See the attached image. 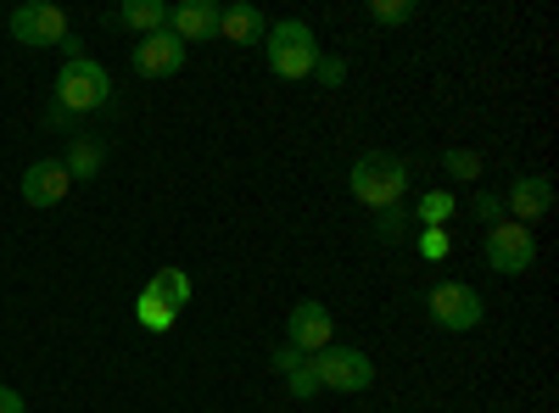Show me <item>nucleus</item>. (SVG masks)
<instances>
[{"instance_id": "obj_9", "label": "nucleus", "mask_w": 559, "mask_h": 413, "mask_svg": "<svg viewBox=\"0 0 559 413\" xmlns=\"http://www.w3.org/2000/svg\"><path fill=\"white\" fill-rule=\"evenodd\" d=\"M503 212H509V223H537V218H548L554 212V179H543V173H521L515 185L503 191Z\"/></svg>"}, {"instance_id": "obj_25", "label": "nucleus", "mask_w": 559, "mask_h": 413, "mask_svg": "<svg viewBox=\"0 0 559 413\" xmlns=\"http://www.w3.org/2000/svg\"><path fill=\"white\" fill-rule=\"evenodd\" d=\"M313 78H319L324 89H336V84L347 78V62H342V57H324V51H319V62H313Z\"/></svg>"}, {"instance_id": "obj_23", "label": "nucleus", "mask_w": 559, "mask_h": 413, "mask_svg": "<svg viewBox=\"0 0 559 413\" xmlns=\"http://www.w3.org/2000/svg\"><path fill=\"white\" fill-rule=\"evenodd\" d=\"M286 391L297 397V402H308V397H319V380H313V363L302 357L297 369H286Z\"/></svg>"}, {"instance_id": "obj_16", "label": "nucleus", "mask_w": 559, "mask_h": 413, "mask_svg": "<svg viewBox=\"0 0 559 413\" xmlns=\"http://www.w3.org/2000/svg\"><path fill=\"white\" fill-rule=\"evenodd\" d=\"M453 212H459V196H453V191H426V196L414 202V212H408V218H414L419 229H448V218H453Z\"/></svg>"}, {"instance_id": "obj_2", "label": "nucleus", "mask_w": 559, "mask_h": 413, "mask_svg": "<svg viewBox=\"0 0 559 413\" xmlns=\"http://www.w3.org/2000/svg\"><path fill=\"white\" fill-rule=\"evenodd\" d=\"M263 62H269L274 78H292V84L313 78V62H319V39H313V28H308L302 17L274 23V28L263 34Z\"/></svg>"}, {"instance_id": "obj_17", "label": "nucleus", "mask_w": 559, "mask_h": 413, "mask_svg": "<svg viewBox=\"0 0 559 413\" xmlns=\"http://www.w3.org/2000/svg\"><path fill=\"white\" fill-rule=\"evenodd\" d=\"M62 168H68V179H79V185H84V179H96V173H102V146H96V141H84V134H79V141H73V151L62 157Z\"/></svg>"}, {"instance_id": "obj_8", "label": "nucleus", "mask_w": 559, "mask_h": 413, "mask_svg": "<svg viewBox=\"0 0 559 413\" xmlns=\"http://www.w3.org/2000/svg\"><path fill=\"white\" fill-rule=\"evenodd\" d=\"M12 39H17V45H34V51H45V45H62V39H68V12L51 7V0H28V7L12 12Z\"/></svg>"}, {"instance_id": "obj_21", "label": "nucleus", "mask_w": 559, "mask_h": 413, "mask_svg": "<svg viewBox=\"0 0 559 413\" xmlns=\"http://www.w3.org/2000/svg\"><path fill=\"white\" fill-rule=\"evenodd\" d=\"M408 223H414V218H408L403 202H397V207H381V212H376V235H381V241H403Z\"/></svg>"}, {"instance_id": "obj_3", "label": "nucleus", "mask_w": 559, "mask_h": 413, "mask_svg": "<svg viewBox=\"0 0 559 413\" xmlns=\"http://www.w3.org/2000/svg\"><path fill=\"white\" fill-rule=\"evenodd\" d=\"M107 101H112V73L102 62H90V57L62 62V73H57V112L84 118V112H102Z\"/></svg>"}, {"instance_id": "obj_18", "label": "nucleus", "mask_w": 559, "mask_h": 413, "mask_svg": "<svg viewBox=\"0 0 559 413\" xmlns=\"http://www.w3.org/2000/svg\"><path fill=\"white\" fill-rule=\"evenodd\" d=\"M152 291H157L168 307H185V302H191V274H185V268H157V274H152Z\"/></svg>"}, {"instance_id": "obj_1", "label": "nucleus", "mask_w": 559, "mask_h": 413, "mask_svg": "<svg viewBox=\"0 0 559 413\" xmlns=\"http://www.w3.org/2000/svg\"><path fill=\"white\" fill-rule=\"evenodd\" d=\"M347 191H353V202H364L369 212L397 207V202L408 196V162L392 157V151H364V157L347 168Z\"/></svg>"}, {"instance_id": "obj_5", "label": "nucleus", "mask_w": 559, "mask_h": 413, "mask_svg": "<svg viewBox=\"0 0 559 413\" xmlns=\"http://www.w3.org/2000/svg\"><path fill=\"white\" fill-rule=\"evenodd\" d=\"M313 363V380H319V391H369L376 386V363H369V352H358V347H324V352H313L308 357Z\"/></svg>"}, {"instance_id": "obj_7", "label": "nucleus", "mask_w": 559, "mask_h": 413, "mask_svg": "<svg viewBox=\"0 0 559 413\" xmlns=\"http://www.w3.org/2000/svg\"><path fill=\"white\" fill-rule=\"evenodd\" d=\"M331 341H336V313L324 307V302H297L286 313V347H297L302 357L324 352Z\"/></svg>"}, {"instance_id": "obj_14", "label": "nucleus", "mask_w": 559, "mask_h": 413, "mask_svg": "<svg viewBox=\"0 0 559 413\" xmlns=\"http://www.w3.org/2000/svg\"><path fill=\"white\" fill-rule=\"evenodd\" d=\"M118 23H123V28H134L140 39H146V34L168 28V0H123Z\"/></svg>"}, {"instance_id": "obj_19", "label": "nucleus", "mask_w": 559, "mask_h": 413, "mask_svg": "<svg viewBox=\"0 0 559 413\" xmlns=\"http://www.w3.org/2000/svg\"><path fill=\"white\" fill-rule=\"evenodd\" d=\"M369 17H376L381 28H403V23L419 17V7L414 0H369Z\"/></svg>"}, {"instance_id": "obj_24", "label": "nucleus", "mask_w": 559, "mask_h": 413, "mask_svg": "<svg viewBox=\"0 0 559 413\" xmlns=\"http://www.w3.org/2000/svg\"><path fill=\"white\" fill-rule=\"evenodd\" d=\"M471 212L481 218V223H503L509 212H503V196H492V191H476L471 196Z\"/></svg>"}, {"instance_id": "obj_28", "label": "nucleus", "mask_w": 559, "mask_h": 413, "mask_svg": "<svg viewBox=\"0 0 559 413\" xmlns=\"http://www.w3.org/2000/svg\"><path fill=\"white\" fill-rule=\"evenodd\" d=\"M57 51H62V57H68V62H79V57H84V45H79V34H73V28H68V39H62V45H57Z\"/></svg>"}, {"instance_id": "obj_15", "label": "nucleus", "mask_w": 559, "mask_h": 413, "mask_svg": "<svg viewBox=\"0 0 559 413\" xmlns=\"http://www.w3.org/2000/svg\"><path fill=\"white\" fill-rule=\"evenodd\" d=\"M134 318H140V330H152V336H168L174 330V318H179V307H168L152 286L134 296Z\"/></svg>"}, {"instance_id": "obj_13", "label": "nucleus", "mask_w": 559, "mask_h": 413, "mask_svg": "<svg viewBox=\"0 0 559 413\" xmlns=\"http://www.w3.org/2000/svg\"><path fill=\"white\" fill-rule=\"evenodd\" d=\"M263 34H269V23H263V12L252 7V0H229V7H218V39L263 45Z\"/></svg>"}, {"instance_id": "obj_6", "label": "nucleus", "mask_w": 559, "mask_h": 413, "mask_svg": "<svg viewBox=\"0 0 559 413\" xmlns=\"http://www.w3.org/2000/svg\"><path fill=\"white\" fill-rule=\"evenodd\" d=\"M481 252H487V268H498V274H509V280H515V274H526L532 263H537V235L526 223H492L487 229V241H481Z\"/></svg>"}, {"instance_id": "obj_26", "label": "nucleus", "mask_w": 559, "mask_h": 413, "mask_svg": "<svg viewBox=\"0 0 559 413\" xmlns=\"http://www.w3.org/2000/svg\"><path fill=\"white\" fill-rule=\"evenodd\" d=\"M269 363H274L280 375H286V369H297V363H302V352H297V347H274V352H269Z\"/></svg>"}, {"instance_id": "obj_27", "label": "nucleus", "mask_w": 559, "mask_h": 413, "mask_svg": "<svg viewBox=\"0 0 559 413\" xmlns=\"http://www.w3.org/2000/svg\"><path fill=\"white\" fill-rule=\"evenodd\" d=\"M0 413H28L23 391H12V386H0Z\"/></svg>"}, {"instance_id": "obj_12", "label": "nucleus", "mask_w": 559, "mask_h": 413, "mask_svg": "<svg viewBox=\"0 0 559 413\" xmlns=\"http://www.w3.org/2000/svg\"><path fill=\"white\" fill-rule=\"evenodd\" d=\"M68 191H73V179H68V168H62L57 157L28 162V173H23V202H28V207H57Z\"/></svg>"}, {"instance_id": "obj_22", "label": "nucleus", "mask_w": 559, "mask_h": 413, "mask_svg": "<svg viewBox=\"0 0 559 413\" xmlns=\"http://www.w3.org/2000/svg\"><path fill=\"white\" fill-rule=\"evenodd\" d=\"M419 257H426V263H442L448 252H453V235H448V229H419Z\"/></svg>"}, {"instance_id": "obj_11", "label": "nucleus", "mask_w": 559, "mask_h": 413, "mask_svg": "<svg viewBox=\"0 0 559 413\" xmlns=\"http://www.w3.org/2000/svg\"><path fill=\"white\" fill-rule=\"evenodd\" d=\"M168 34L191 51V45H207L218 34V7L213 0H179V7H168Z\"/></svg>"}, {"instance_id": "obj_20", "label": "nucleus", "mask_w": 559, "mask_h": 413, "mask_svg": "<svg viewBox=\"0 0 559 413\" xmlns=\"http://www.w3.org/2000/svg\"><path fill=\"white\" fill-rule=\"evenodd\" d=\"M442 173H448V179H481V157L464 151V146H448V151H442Z\"/></svg>"}, {"instance_id": "obj_4", "label": "nucleus", "mask_w": 559, "mask_h": 413, "mask_svg": "<svg viewBox=\"0 0 559 413\" xmlns=\"http://www.w3.org/2000/svg\"><path fill=\"white\" fill-rule=\"evenodd\" d=\"M426 313H431V325H437V330L464 336V330H476L481 318H487V302H481V291H476V286H464V280H442V286H431Z\"/></svg>"}, {"instance_id": "obj_10", "label": "nucleus", "mask_w": 559, "mask_h": 413, "mask_svg": "<svg viewBox=\"0 0 559 413\" xmlns=\"http://www.w3.org/2000/svg\"><path fill=\"white\" fill-rule=\"evenodd\" d=\"M129 62H134L140 78H174V73L185 68V45H179L168 28H157V34H146V39L134 45Z\"/></svg>"}]
</instances>
